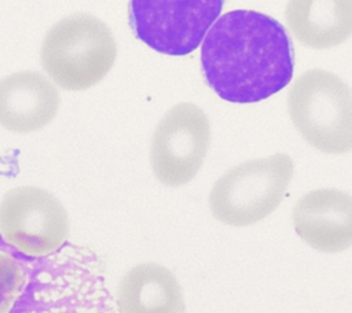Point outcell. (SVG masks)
<instances>
[{
    "label": "cell",
    "mask_w": 352,
    "mask_h": 313,
    "mask_svg": "<svg viewBox=\"0 0 352 313\" xmlns=\"http://www.w3.org/2000/svg\"><path fill=\"white\" fill-rule=\"evenodd\" d=\"M293 170L292 158L282 152L231 167L210 189L212 216L231 227H248L264 220L280 205Z\"/></svg>",
    "instance_id": "obj_4"
},
{
    "label": "cell",
    "mask_w": 352,
    "mask_h": 313,
    "mask_svg": "<svg viewBox=\"0 0 352 313\" xmlns=\"http://www.w3.org/2000/svg\"><path fill=\"white\" fill-rule=\"evenodd\" d=\"M294 231L320 253H340L352 246V195L337 188L312 189L293 207Z\"/></svg>",
    "instance_id": "obj_8"
},
{
    "label": "cell",
    "mask_w": 352,
    "mask_h": 313,
    "mask_svg": "<svg viewBox=\"0 0 352 313\" xmlns=\"http://www.w3.org/2000/svg\"><path fill=\"white\" fill-rule=\"evenodd\" d=\"M223 5L224 0H129L128 21L151 49L184 56L199 47Z\"/></svg>",
    "instance_id": "obj_5"
},
{
    "label": "cell",
    "mask_w": 352,
    "mask_h": 313,
    "mask_svg": "<svg viewBox=\"0 0 352 313\" xmlns=\"http://www.w3.org/2000/svg\"><path fill=\"white\" fill-rule=\"evenodd\" d=\"M23 266L7 251L0 250V313L10 312L26 287Z\"/></svg>",
    "instance_id": "obj_12"
},
{
    "label": "cell",
    "mask_w": 352,
    "mask_h": 313,
    "mask_svg": "<svg viewBox=\"0 0 352 313\" xmlns=\"http://www.w3.org/2000/svg\"><path fill=\"white\" fill-rule=\"evenodd\" d=\"M206 84L231 103H256L283 89L293 77L294 51L283 25L252 10L221 15L201 48Z\"/></svg>",
    "instance_id": "obj_1"
},
{
    "label": "cell",
    "mask_w": 352,
    "mask_h": 313,
    "mask_svg": "<svg viewBox=\"0 0 352 313\" xmlns=\"http://www.w3.org/2000/svg\"><path fill=\"white\" fill-rule=\"evenodd\" d=\"M289 115L314 148L326 154L352 150V91L323 69L302 73L287 93Z\"/></svg>",
    "instance_id": "obj_3"
},
{
    "label": "cell",
    "mask_w": 352,
    "mask_h": 313,
    "mask_svg": "<svg viewBox=\"0 0 352 313\" xmlns=\"http://www.w3.org/2000/svg\"><path fill=\"white\" fill-rule=\"evenodd\" d=\"M0 235L28 257H47L58 251L69 236L67 211L44 188H12L0 202Z\"/></svg>",
    "instance_id": "obj_6"
},
{
    "label": "cell",
    "mask_w": 352,
    "mask_h": 313,
    "mask_svg": "<svg viewBox=\"0 0 352 313\" xmlns=\"http://www.w3.org/2000/svg\"><path fill=\"white\" fill-rule=\"evenodd\" d=\"M285 18L294 38L308 48H333L352 36V0H289Z\"/></svg>",
    "instance_id": "obj_10"
},
{
    "label": "cell",
    "mask_w": 352,
    "mask_h": 313,
    "mask_svg": "<svg viewBox=\"0 0 352 313\" xmlns=\"http://www.w3.org/2000/svg\"><path fill=\"white\" fill-rule=\"evenodd\" d=\"M117 309L122 313L184 312L183 292L168 268L154 262L140 264L120 280Z\"/></svg>",
    "instance_id": "obj_11"
},
{
    "label": "cell",
    "mask_w": 352,
    "mask_h": 313,
    "mask_svg": "<svg viewBox=\"0 0 352 313\" xmlns=\"http://www.w3.org/2000/svg\"><path fill=\"white\" fill-rule=\"evenodd\" d=\"M116 56L109 26L85 12L69 15L51 26L40 49L44 71L66 91L96 85L111 70Z\"/></svg>",
    "instance_id": "obj_2"
},
{
    "label": "cell",
    "mask_w": 352,
    "mask_h": 313,
    "mask_svg": "<svg viewBox=\"0 0 352 313\" xmlns=\"http://www.w3.org/2000/svg\"><path fill=\"white\" fill-rule=\"evenodd\" d=\"M210 144V124L194 103L183 102L169 108L160 119L150 147L155 178L166 187L190 183L206 158Z\"/></svg>",
    "instance_id": "obj_7"
},
{
    "label": "cell",
    "mask_w": 352,
    "mask_h": 313,
    "mask_svg": "<svg viewBox=\"0 0 352 313\" xmlns=\"http://www.w3.org/2000/svg\"><path fill=\"white\" fill-rule=\"evenodd\" d=\"M58 89L38 71L12 73L0 80V126L30 133L47 126L56 115Z\"/></svg>",
    "instance_id": "obj_9"
}]
</instances>
